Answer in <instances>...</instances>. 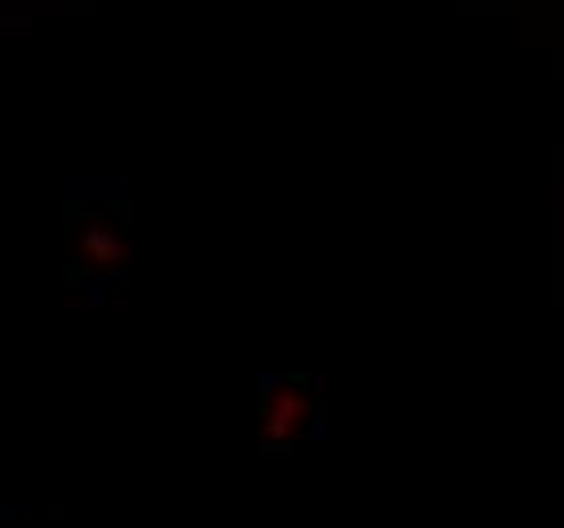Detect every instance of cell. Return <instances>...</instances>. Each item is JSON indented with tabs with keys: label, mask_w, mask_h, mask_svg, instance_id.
Listing matches in <instances>:
<instances>
[{
	"label": "cell",
	"mask_w": 564,
	"mask_h": 528,
	"mask_svg": "<svg viewBox=\"0 0 564 528\" xmlns=\"http://www.w3.org/2000/svg\"><path fill=\"white\" fill-rule=\"evenodd\" d=\"M280 374H260V395H272V386H280Z\"/></svg>",
	"instance_id": "obj_3"
},
{
	"label": "cell",
	"mask_w": 564,
	"mask_h": 528,
	"mask_svg": "<svg viewBox=\"0 0 564 528\" xmlns=\"http://www.w3.org/2000/svg\"><path fill=\"white\" fill-rule=\"evenodd\" d=\"M81 244H85V252H90L94 260H106V264H118V260H122V248H118V240H114L110 232H102V228H90L85 236H81Z\"/></svg>",
	"instance_id": "obj_1"
},
{
	"label": "cell",
	"mask_w": 564,
	"mask_h": 528,
	"mask_svg": "<svg viewBox=\"0 0 564 528\" xmlns=\"http://www.w3.org/2000/svg\"><path fill=\"white\" fill-rule=\"evenodd\" d=\"M85 289H90V301H94V305H102L114 284H110V277H94V281H85Z\"/></svg>",
	"instance_id": "obj_2"
},
{
	"label": "cell",
	"mask_w": 564,
	"mask_h": 528,
	"mask_svg": "<svg viewBox=\"0 0 564 528\" xmlns=\"http://www.w3.org/2000/svg\"><path fill=\"white\" fill-rule=\"evenodd\" d=\"M65 281H69V284H85L90 277H85L81 268H73V264H69V268H65Z\"/></svg>",
	"instance_id": "obj_4"
}]
</instances>
